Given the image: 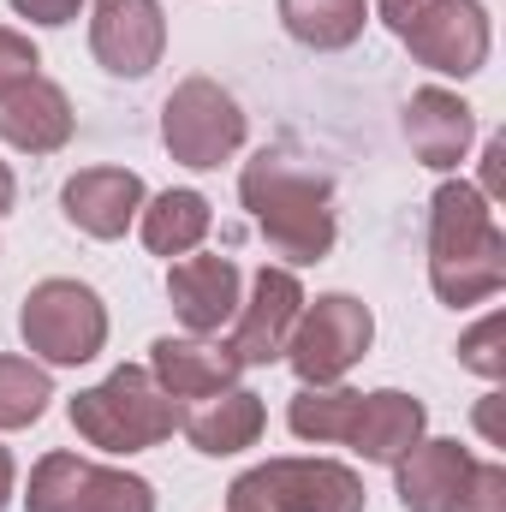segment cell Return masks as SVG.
Wrapping results in <instances>:
<instances>
[{
	"label": "cell",
	"instance_id": "6da1fadb",
	"mask_svg": "<svg viewBox=\"0 0 506 512\" xmlns=\"http://www.w3.org/2000/svg\"><path fill=\"white\" fill-rule=\"evenodd\" d=\"M239 203L251 209L262 245L280 256V268H310L328 262L340 239V215H334V179L298 167L280 149H256L239 167Z\"/></svg>",
	"mask_w": 506,
	"mask_h": 512
},
{
	"label": "cell",
	"instance_id": "7a4b0ae2",
	"mask_svg": "<svg viewBox=\"0 0 506 512\" xmlns=\"http://www.w3.org/2000/svg\"><path fill=\"white\" fill-rule=\"evenodd\" d=\"M429 286L447 310H477L506 286V233L471 179H441L429 197Z\"/></svg>",
	"mask_w": 506,
	"mask_h": 512
},
{
	"label": "cell",
	"instance_id": "3957f363",
	"mask_svg": "<svg viewBox=\"0 0 506 512\" xmlns=\"http://www.w3.org/2000/svg\"><path fill=\"white\" fill-rule=\"evenodd\" d=\"M66 417H72L78 441H90L96 453L131 459V453H149V447L173 441L185 405L155 387L149 364H120V370H108L96 387H84L66 405Z\"/></svg>",
	"mask_w": 506,
	"mask_h": 512
},
{
	"label": "cell",
	"instance_id": "277c9868",
	"mask_svg": "<svg viewBox=\"0 0 506 512\" xmlns=\"http://www.w3.org/2000/svg\"><path fill=\"white\" fill-rule=\"evenodd\" d=\"M381 24L405 42L417 66L435 78H477L495 48V24L483 0H376Z\"/></svg>",
	"mask_w": 506,
	"mask_h": 512
},
{
	"label": "cell",
	"instance_id": "5b68a950",
	"mask_svg": "<svg viewBox=\"0 0 506 512\" xmlns=\"http://www.w3.org/2000/svg\"><path fill=\"white\" fill-rule=\"evenodd\" d=\"M18 334H24V352L48 370H78V364H96L102 346H108V304L96 286L84 280H36L18 304Z\"/></svg>",
	"mask_w": 506,
	"mask_h": 512
},
{
	"label": "cell",
	"instance_id": "8992f818",
	"mask_svg": "<svg viewBox=\"0 0 506 512\" xmlns=\"http://www.w3.org/2000/svg\"><path fill=\"white\" fill-rule=\"evenodd\" d=\"M364 477L340 459H262L227 483V512H364Z\"/></svg>",
	"mask_w": 506,
	"mask_h": 512
},
{
	"label": "cell",
	"instance_id": "52a82bcc",
	"mask_svg": "<svg viewBox=\"0 0 506 512\" xmlns=\"http://www.w3.org/2000/svg\"><path fill=\"white\" fill-rule=\"evenodd\" d=\"M245 137H251V120H245L239 96L203 72L179 78L173 96L161 102V143L191 173H215L221 161H233L245 149Z\"/></svg>",
	"mask_w": 506,
	"mask_h": 512
},
{
	"label": "cell",
	"instance_id": "ba28073f",
	"mask_svg": "<svg viewBox=\"0 0 506 512\" xmlns=\"http://www.w3.org/2000/svg\"><path fill=\"white\" fill-rule=\"evenodd\" d=\"M370 346H376L370 304L352 292H322V298H304V316L286 340V364L304 387H334L370 358Z\"/></svg>",
	"mask_w": 506,
	"mask_h": 512
},
{
	"label": "cell",
	"instance_id": "9c48e42d",
	"mask_svg": "<svg viewBox=\"0 0 506 512\" xmlns=\"http://www.w3.org/2000/svg\"><path fill=\"white\" fill-rule=\"evenodd\" d=\"M24 512H155V483L78 453H42L30 465Z\"/></svg>",
	"mask_w": 506,
	"mask_h": 512
},
{
	"label": "cell",
	"instance_id": "30bf717a",
	"mask_svg": "<svg viewBox=\"0 0 506 512\" xmlns=\"http://www.w3.org/2000/svg\"><path fill=\"white\" fill-rule=\"evenodd\" d=\"M298 316H304V280H298V268L262 262L251 274V292L239 298V316L227 322L233 334L221 346L239 358V370H268V364L286 358V340H292Z\"/></svg>",
	"mask_w": 506,
	"mask_h": 512
},
{
	"label": "cell",
	"instance_id": "8fae6325",
	"mask_svg": "<svg viewBox=\"0 0 506 512\" xmlns=\"http://www.w3.org/2000/svg\"><path fill=\"white\" fill-rule=\"evenodd\" d=\"M90 54L114 78H149L167 54L161 0H96L90 6Z\"/></svg>",
	"mask_w": 506,
	"mask_h": 512
},
{
	"label": "cell",
	"instance_id": "7c38bea8",
	"mask_svg": "<svg viewBox=\"0 0 506 512\" xmlns=\"http://www.w3.org/2000/svg\"><path fill=\"white\" fill-rule=\"evenodd\" d=\"M167 298H173V316L185 322V334H203L215 340L233 316H239V298H245V274L233 256H179L167 262Z\"/></svg>",
	"mask_w": 506,
	"mask_h": 512
},
{
	"label": "cell",
	"instance_id": "4fadbf2b",
	"mask_svg": "<svg viewBox=\"0 0 506 512\" xmlns=\"http://www.w3.org/2000/svg\"><path fill=\"white\" fill-rule=\"evenodd\" d=\"M149 203L143 179L131 167H78L60 185V215L84 233V239H126L137 227V209Z\"/></svg>",
	"mask_w": 506,
	"mask_h": 512
},
{
	"label": "cell",
	"instance_id": "5bb4252c",
	"mask_svg": "<svg viewBox=\"0 0 506 512\" xmlns=\"http://www.w3.org/2000/svg\"><path fill=\"white\" fill-rule=\"evenodd\" d=\"M399 131H405L411 155L429 173H453L471 155V143H477V108L459 90H447V84H423V90H411Z\"/></svg>",
	"mask_w": 506,
	"mask_h": 512
},
{
	"label": "cell",
	"instance_id": "9a60e30c",
	"mask_svg": "<svg viewBox=\"0 0 506 512\" xmlns=\"http://www.w3.org/2000/svg\"><path fill=\"white\" fill-rule=\"evenodd\" d=\"M149 376L155 387L167 393V399H215V393H227V387H239V358L221 346V340H203V334H161L155 346H149Z\"/></svg>",
	"mask_w": 506,
	"mask_h": 512
},
{
	"label": "cell",
	"instance_id": "2e32d148",
	"mask_svg": "<svg viewBox=\"0 0 506 512\" xmlns=\"http://www.w3.org/2000/svg\"><path fill=\"white\" fill-rule=\"evenodd\" d=\"M423 435H429L423 399L405 393V387H376V393H358V417H352L346 447H352L364 465H387V471H393Z\"/></svg>",
	"mask_w": 506,
	"mask_h": 512
},
{
	"label": "cell",
	"instance_id": "e0dca14e",
	"mask_svg": "<svg viewBox=\"0 0 506 512\" xmlns=\"http://www.w3.org/2000/svg\"><path fill=\"white\" fill-rule=\"evenodd\" d=\"M477 453L453 435H423L399 465H393V495L405 512H453Z\"/></svg>",
	"mask_w": 506,
	"mask_h": 512
},
{
	"label": "cell",
	"instance_id": "ac0fdd59",
	"mask_svg": "<svg viewBox=\"0 0 506 512\" xmlns=\"http://www.w3.org/2000/svg\"><path fill=\"white\" fill-rule=\"evenodd\" d=\"M72 131H78L72 96L54 78H30L18 96L0 102V143L18 155H60L72 143Z\"/></svg>",
	"mask_w": 506,
	"mask_h": 512
},
{
	"label": "cell",
	"instance_id": "d6986e66",
	"mask_svg": "<svg viewBox=\"0 0 506 512\" xmlns=\"http://www.w3.org/2000/svg\"><path fill=\"white\" fill-rule=\"evenodd\" d=\"M179 429H185V441H191L203 459H233V453H245V447L262 441L268 405H262V393H251V387H227V393H215V399L185 405Z\"/></svg>",
	"mask_w": 506,
	"mask_h": 512
},
{
	"label": "cell",
	"instance_id": "ffe728a7",
	"mask_svg": "<svg viewBox=\"0 0 506 512\" xmlns=\"http://www.w3.org/2000/svg\"><path fill=\"white\" fill-rule=\"evenodd\" d=\"M209 227H215V209H209V197H203V191H191V185H167V191H155V197L137 209L143 251L167 256V262L191 256L203 239H209Z\"/></svg>",
	"mask_w": 506,
	"mask_h": 512
},
{
	"label": "cell",
	"instance_id": "44dd1931",
	"mask_svg": "<svg viewBox=\"0 0 506 512\" xmlns=\"http://www.w3.org/2000/svg\"><path fill=\"white\" fill-rule=\"evenodd\" d=\"M286 36L310 54H340L364 36L370 24V0H274Z\"/></svg>",
	"mask_w": 506,
	"mask_h": 512
},
{
	"label": "cell",
	"instance_id": "7402d4cb",
	"mask_svg": "<svg viewBox=\"0 0 506 512\" xmlns=\"http://www.w3.org/2000/svg\"><path fill=\"white\" fill-rule=\"evenodd\" d=\"M352 417H358V387H298L292 405H286V429L310 447H346L352 435Z\"/></svg>",
	"mask_w": 506,
	"mask_h": 512
},
{
	"label": "cell",
	"instance_id": "603a6c76",
	"mask_svg": "<svg viewBox=\"0 0 506 512\" xmlns=\"http://www.w3.org/2000/svg\"><path fill=\"white\" fill-rule=\"evenodd\" d=\"M48 399H54L48 364H36V358H24V352H0V435L42 423Z\"/></svg>",
	"mask_w": 506,
	"mask_h": 512
},
{
	"label": "cell",
	"instance_id": "cb8c5ba5",
	"mask_svg": "<svg viewBox=\"0 0 506 512\" xmlns=\"http://www.w3.org/2000/svg\"><path fill=\"white\" fill-rule=\"evenodd\" d=\"M459 364L483 382H506V310H489L477 328L459 334Z\"/></svg>",
	"mask_w": 506,
	"mask_h": 512
},
{
	"label": "cell",
	"instance_id": "d4e9b609",
	"mask_svg": "<svg viewBox=\"0 0 506 512\" xmlns=\"http://www.w3.org/2000/svg\"><path fill=\"white\" fill-rule=\"evenodd\" d=\"M30 78H42V54H36V42H30L24 30H12V24H0V102L18 96Z\"/></svg>",
	"mask_w": 506,
	"mask_h": 512
},
{
	"label": "cell",
	"instance_id": "484cf974",
	"mask_svg": "<svg viewBox=\"0 0 506 512\" xmlns=\"http://www.w3.org/2000/svg\"><path fill=\"white\" fill-rule=\"evenodd\" d=\"M453 512H506V465L477 459L465 489H459V501H453Z\"/></svg>",
	"mask_w": 506,
	"mask_h": 512
},
{
	"label": "cell",
	"instance_id": "4316f807",
	"mask_svg": "<svg viewBox=\"0 0 506 512\" xmlns=\"http://www.w3.org/2000/svg\"><path fill=\"white\" fill-rule=\"evenodd\" d=\"M18 18H30V24H42V30H60V24H72L78 12H84V0H6Z\"/></svg>",
	"mask_w": 506,
	"mask_h": 512
},
{
	"label": "cell",
	"instance_id": "83f0119b",
	"mask_svg": "<svg viewBox=\"0 0 506 512\" xmlns=\"http://www.w3.org/2000/svg\"><path fill=\"white\" fill-rule=\"evenodd\" d=\"M489 203H501L506 197V137H489L483 143V185H477Z\"/></svg>",
	"mask_w": 506,
	"mask_h": 512
},
{
	"label": "cell",
	"instance_id": "f1b7e54d",
	"mask_svg": "<svg viewBox=\"0 0 506 512\" xmlns=\"http://www.w3.org/2000/svg\"><path fill=\"white\" fill-rule=\"evenodd\" d=\"M495 411H501V393H489V399H483V411H477V429H483V435L501 447V417H495Z\"/></svg>",
	"mask_w": 506,
	"mask_h": 512
},
{
	"label": "cell",
	"instance_id": "f546056e",
	"mask_svg": "<svg viewBox=\"0 0 506 512\" xmlns=\"http://www.w3.org/2000/svg\"><path fill=\"white\" fill-rule=\"evenodd\" d=\"M12 489H18V465H12V453L0 447V512L12 507Z\"/></svg>",
	"mask_w": 506,
	"mask_h": 512
},
{
	"label": "cell",
	"instance_id": "4dcf8cb0",
	"mask_svg": "<svg viewBox=\"0 0 506 512\" xmlns=\"http://www.w3.org/2000/svg\"><path fill=\"white\" fill-rule=\"evenodd\" d=\"M12 203H18V179H12V167L0 161V221L12 215Z\"/></svg>",
	"mask_w": 506,
	"mask_h": 512
}]
</instances>
